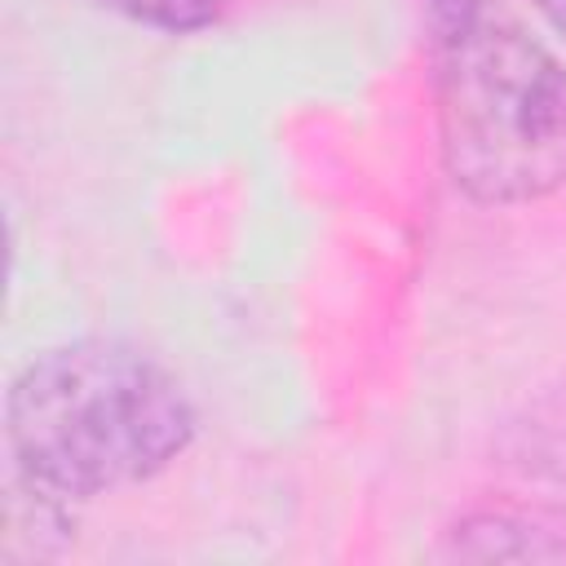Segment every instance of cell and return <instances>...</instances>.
Wrapping results in <instances>:
<instances>
[{
    "mask_svg": "<svg viewBox=\"0 0 566 566\" xmlns=\"http://www.w3.org/2000/svg\"><path fill=\"white\" fill-rule=\"evenodd\" d=\"M93 4L115 9L133 22L159 27V31H199L226 9V0H93Z\"/></svg>",
    "mask_w": 566,
    "mask_h": 566,
    "instance_id": "obj_4",
    "label": "cell"
},
{
    "mask_svg": "<svg viewBox=\"0 0 566 566\" xmlns=\"http://www.w3.org/2000/svg\"><path fill=\"white\" fill-rule=\"evenodd\" d=\"M451 553L455 557H478V562H562L566 557V539L535 526V522H522V517H509V513H478L469 522H460L451 531Z\"/></svg>",
    "mask_w": 566,
    "mask_h": 566,
    "instance_id": "obj_3",
    "label": "cell"
},
{
    "mask_svg": "<svg viewBox=\"0 0 566 566\" xmlns=\"http://www.w3.org/2000/svg\"><path fill=\"white\" fill-rule=\"evenodd\" d=\"M535 4H539V13L553 22V31L566 35V0H535Z\"/></svg>",
    "mask_w": 566,
    "mask_h": 566,
    "instance_id": "obj_5",
    "label": "cell"
},
{
    "mask_svg": "<svg viewBox=\"0 0 566 566\" xmlns=\"http://www.w3.org/2000/svg\"><path fill=\"white\" fill-rule=\"evenodd\" d=\"M4 433L22 478L93 500L164 473L195 438L177 376L124 340L40 349L9 385Z\"/></svg>",
    "mask_w": 566,
    "mask_h": 566,
    "instance_id": "obj_1",
    "label": "cell"
},
{
    "mask_svg": "<svg viewBox=\"0 0 566 566\" xmlns=\"http://www.w3.org/2000/svg\"><path fill=\"white\" fill-rule=\"evenodd\" d=\"M438 128L451 181L491 208L566 186V62L500 0H433Z\"/></svg>",
    "mask_w": 566,
    "mask_h": 566,
    "instance_id": "obj_2",
    "label": "cell"
}]
</instances>
